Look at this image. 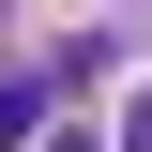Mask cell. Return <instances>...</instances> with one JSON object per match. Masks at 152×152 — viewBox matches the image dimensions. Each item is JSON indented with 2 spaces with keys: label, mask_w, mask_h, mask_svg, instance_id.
<instances>
[{
  "label": "cell",
  "mask_w": 152,
  "mask_h": 152,
  "mask_svg": "<svg viewBox=\"0 0 152 152\" xmlns=\"http://www.w3.org/2000/svg\"><path fill=\"white\" fill-rule=\"evenodd\" d=\"M46 107H61V76H46V61H15V76H0V152H31V137H46Z\"/></svg>",
  "instance_id": "1"
},
{
  "label": "cell",
  "mask_w": 152,
  "mask_h": 152,
  "mask_svg": "<svg viewBox=\"0 0 152 152\" xmlns=\"http://www.w3.org/2000/svg\"><path fill=\"white\" fill-rule=\"evenodd\" d=\"M122 152H152V76H137V91H122Z\"/></svg>",
  "instance_id": "2"
},
{
  "label": "cell",
  "mask_w": 152,
  "mask_h": 152,
  "mask_svg": "<svg viewBox=\"0 0 152 152\" xmlns=\"http://www.w3.org/2000/svg\"><path fill=\"white\" fill-rule=\"evenodd\" d=\"M31 152H107V137H31Z\"/></svg>",
  "instance_id": "3"
}]
</instances>
